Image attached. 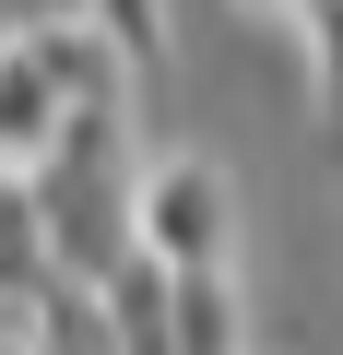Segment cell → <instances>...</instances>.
Segmentation results:
<instances>
[{
    "mask_svg": "<svg viewBox=\"0 0 343 355\" xmlns=\"http://www.w3.org/2000/svg\"><path fill=\"white\" fill-rule=\"evenodd\" d=\"M225 225H237V178L178 154V166H154V190H142V261L166 272H225Z\"/></svg>",
    "mask_w": 343,
    "mask_h": 355,
    "instance_id": "obj_1",
    "label": "cell"
},
{
    "mask_svg": "<svg viewBox=\"0 0 343 355\" xmlns=\"http://www.w3.org/2000/svg\"><path fill=\"white\" fill-rule=\"evenodd\" d=\"M60 261H48V214H36V178H0V296H48Z\"/></svg>",
    "mask_w": 343,
    "mask_h": 355,
    "instance_id": "obj_2",
    "label": "cell"
},
{
    "mask_svg": "<svg viewBox=\"0 0 343 355\" xmlns=\"http://www.w3.org/2000/svg\"><path fill=\"white\" fill-rule=\"evenodd\" d=\"M178 355H237V284L225 272H178Z\"/></svg>",
    "mask_w": 343,
    "mask_h": 355,
    "instance_id": "obj_3",
    "label": "cell"
}]
</instances>
